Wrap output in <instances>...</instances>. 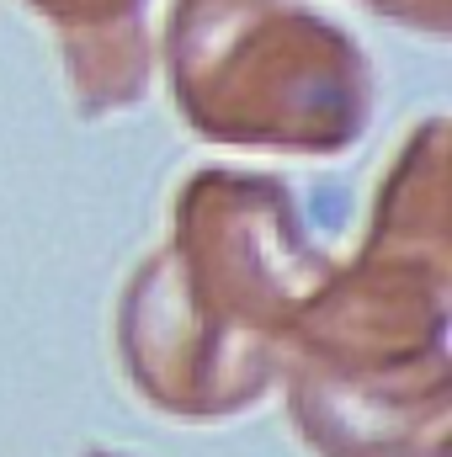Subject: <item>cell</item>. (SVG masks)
<instances>
[{"instance_id": "3957f363", "label": "cell", "mask_w": 452, "mask_h": 457, "mask_svg": "<svg viewBox=\"0 0 452 457\" xmlns=\"http://www.w3.org/2000/svg\"><path fill=\"white\" fill-rule=\"evenodd\" d=\"M362 5H372L383 21H399V27L448 32V0H362Z\"/></svg>"}, {"instance_id": "6da1fadb", "label": "cell", "mask_w": 452, "mask_h": 457, "mask_svg": "<svg viewBox=\"0 0 452 457\" xmlns=\"http://www.w3.org/2000/svg\"><path fill=\"white\" fill-rule=\"evenodd\" d=\"M165 70L181 117L213 144L346 154L372 117L362 48L298 0H176Z\"/></svg>"}, {"instance_id": "7a4b0ae2", "label": "cell", "mask_w": 452, "mask_h": 457, "mask_svg": "<svg viewBox=\"0 0 452 457\" xmlns=\"http://www.w3.org/2000/svg\"><path fill=\"white\" fill-rule=\"evenodd\" d=\"M64 43V75L86 117L128 112L144 102L155 48L144 32V0H21Z\"/></svg>"}]
</instances>
